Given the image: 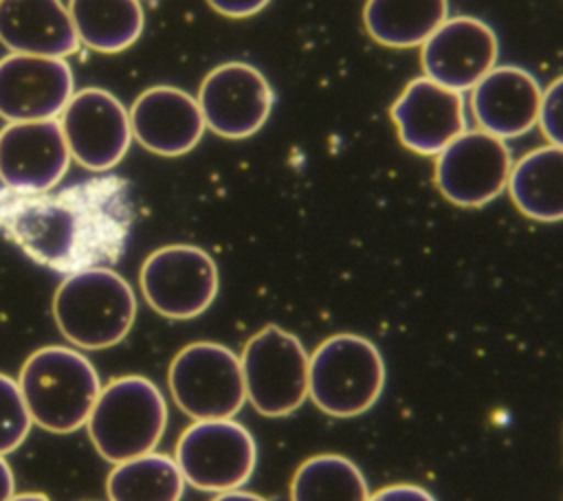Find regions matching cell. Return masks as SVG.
<instances>
[{"label":"cell","mask_w":563,"mask_h":501,"mask_svg":"<svg viewBox=\"0 0 563 501\" xmlns=\"http://www.w3.org/2000/svg\"><path fill=\"white\" fill-rule=\"evenodd\" d=\"M132 224L128 185L103 176L62 191L0 189V231L31 259L59 272L114 261Z\"/></svg>","instance_id":"6da1fadb"},{"label":"cell","mask_w":563,"mask_h":501,"mask_svg":"<svg viewBox=\"0 0 563 501\" xmlns=\"http://www.w3.org/2000/svg\"><path fill=\"white\" fill-rule=\"evenodd\" d=\"M134 316V290L108 266H90L66 275L53 294L57 330L81 349H106L121 343Z\"/></svg>","instance_id":"7a4b0ae2"},{"label":"cell","mask_w":563,"mask_h":501,"mask_svg":"<svg viewBox=\"0 0 563 501\" xmlns=\"http://www.w3.org/2000/svg\"><path fill=\"white\" fill-rule=\"evenodd\" d=\"M18 385L31 422L51 433L86 426L101 391L92 363L64 345L35 349L22 365Z\"/></svg>","instance_id":"3957f363"},{"label":"cell","mask_w":563,"mask_h":501,"mask_svg":"<svg viewBox=\"0 0 563 501\" xmlns=\"http://www.w3.org/2000/svg\"><path fill=\"white\" fill-rule=\"evenodd\" d=\"M385 360L365 336L341 332L317 345L308 365V398L332 417L367 413L385 389Z\"/></svg>","instance_id":"277c9868"},{"label":"cell","mask_w":563,"mask_h":501,"mask_svg":"<svg viewBox=\"0 0 563 501\" xmlns=\"http://www.w3.org/2000/svg\"><path fill=\"white\" fill-rule=\"evenodd\" d=\"M86 426L97 453L110 464H121L158 446L167 404L150 378L121 376L101 387Z\"/></svg>","instance_id":"5b68a950"},{"label":"cell","mask_w":563,"mask_h":501,"mask_svg":"<svg viewBox=\"0 0 563 501\" xmlns=\"http://www.w3.org/2000/svg\"><path fill=\"white\" fill-rule=\"evenodd\" d=\"M244 391L264 417H286L308 398L310 354L303 343L279 325H264L240 354Z\"/></svg>","instance_id":"8992f818"},{"label":"cell","mask_w":563,"mask_h":501,"mask_svg":"<svg viewBox=\"0 0 563 501\" xmlns=\"http://www.w3.org/2000/svg\"><path fill=\"white\" fill-rule=\"evenodd\" d=\"M176 407L194 420L233 417L246 402L240 356L222 343L185 345L167 369Z\"/></svg>","instance_id":"52a82bcc"},{"label":"cell","mask_w":563,"mask_h":501,"mask_svg":"<svg viewBox=\"0 0 563 501\" xmlns=\"http://www.w3.org/2000/svg\"><path fill=\"white\" fill-rule=\"evenodd\" d=\"M174 459L185 483L220 494L242 488L253 477L257 444L251 431L233 417L194 420L180 433Z\"/></svg>","instance_id":"ba28073f"},{"label":"cell","mask_w":563,"mask_h":501,"mask_svg":"<svg viewBox=\"0 0 563 501\" xmlns=\"http://www.w3.org/2000/svg\"><path fill=\"white\" fill-rule=\"evenodd\" d=\"M139 286L154 312L187 321L200 316L216 301L220 275L213 257L205 248L167 244L145 257Z\"/></svg>","instance_id":"9c48e42d"},{"label":"cell","mask_w":563,"mask_h":501,"mask_svg":"<svg viewBox=\"0 0 563 501\" xmlns=\"http://www.w3.org/2000/svg\"><path fill=\"white\" fill-rule=\"evenodd\" d=\"M512 154L504 138L484 130H464L438 156L433 182L455 207L477 209L499 198L510 178Z\"/></svg>","instance_id":"30bf717a"},{"label":"cell","mask_w":563,"mask_h":501,"mask_svg":"<svg viewBox=\"0 0 563 501\" xmlns=\"http://www.w3.org/2000/svg\"><path fill=\"white\" fill-rule=\"evenodd\" d=\"M205 125L222 138H249L273 112L275 92L264 73L246 62H224L198 88Z\"/></svg>","instance_id":"8fae6325"},{"label":"cell","mask_w":563,"mask_h":501,"mask_svg":"<svg viewBox=\"0 0 563 501\" xmlns=\"http://www.w3.org/2000/svg\"><path fill=\"white\" fill-rule=\"evenodd\" d=\"M70 158L90 171H108L125 156L132 130L123 103L103 88H84L59 114Z\"/></svg>","instance_id":"7c38bea8"},{"label":"cell","mask_w":563,"mask_h":501,"mask_svg":"<svg viewBox=\"0 0 563 501\" xmlns=\"http://www.w3.org/2000/svg\"><path fill=\"white\" fill-rule=\"evenodd\" d=\"M497 33L475 15H449L420 46L424 77L457 92L471 90L497 66Z\"/></svg>","instance_id":"4fadbf2b"},{"label":"cell","mask_w":563,"mask_h":501,"mask_svg":"<svg viewBox=\"0 0 563 501\" xmlns=\"http://www.w3.org/2000/svg\"><path fill=\"white\" fill-rule=\"evenodd\" d=\"M400 143L420 156H438L466 127L464 92L429 77L411 79L389 108Z\"/></svg>","instance_id":"5bb4252c"},{"label":"cell","mask_w":563,"mask_h":501,"mask_svg":"<svg viewBox=\"0 0 563 501\" xmlns=\"http://www.w3.org/2000/svg\"><path fill=\"white\" fill-rule=\"evenodd\" d=\"M75 94L66 59L9 53L0 59V116L9 123L57 119Z\"/></svg>","instance_id":"9a60e30c"},{"label":"cell","mask_w":563,"mask_h":501,"mask_svg":"<svg viewBox=\"0 0 563 501\" xmlns=\"http://www.w3.org/2000/svg\"><path fill=\"white\" fill-rule=\"evenodd\" d=\"M70 152L59 121H18L0 130V182L20 193H44L59 185Z\"/></svg>","instance_id":"2e32d148"},{"label":"cell","mask_w":563,"mask_h":501,"mask_svg":"<svg viewBox=\"0 0 563 501\" xmlns=\"http://www.w3.org/2000/svg\"><path fill=\"white\" fill-rule=\"evenodd\" d=\"M543 86L512 64H497L471 88V114L479 130L499 138H519L539 125Z\"/></svg>","instance_id":"e0dca14e"},{"label":"cell","mask_w":563,"mask_h":501,"mask_svg":"<svg viewBox=\"0 0 563 501\" xmlns=\"http://www.w3.org/2000/svg\"><path fill=\"white\" fill-rule=\"evenodd\" d=\"M128 114L132 138L158 156H183L191 152L207 130L198 99L176 86H152L143 90Z\"/></svg>","instance_id":"ac0fdd59"},{"label":"cell","mask_w":563,"mask_h":501,"mask_svg":"<svg viewBox=\"0 0 563 501\" xmlns=\"http://www.w3.org/2000/svg\"><path fill=\"white\" fill-rule=\"evenodd\" d=\"M0 42L11 53L59 59L79 48L62 0H0Z\"/></svg>","instance_id":"d6986e66"},{"label":"cell","mask_w":563,"mask_h":501,"mask_svg":"<svg viewBox=\"0 0 563 501\" xmlns=\"http://www.w3.org/2000/svg\"><path fill=\"white\" fill-rule=\"evenodd\" d=\"M512 204L530 220H563V147L541 145L512 163L508 187Z\"/></svg>","instance_id":"ffe728a7"},{"label":"cell","mask_w":563,"mask_h":501,"mask_svg":"<svg viewBox=\"0 0 563 501\" xmlns=\"http://www.w3.org/2000/svg\"><path fill=\"white\" fill-rule=\"evenodd\" d=\"M449 18V0H365L363 26L387 48H420Z\"/></svg>","instance_id":"44dd1931"},{"label":"cell","mask_w":563,"mask_h":501,"mask_svg":"<svg viewBox=\"0 0 563 501\" xmlns=\"http://www.w3.org/2000/svg\"><path fill=\"white\" fill-rule=\"evenodd\" d=\"M68 13L81 44L97 53H121L143 33L141 0H68Z\"/></svg>","instance_id":"7402d4cb"},{"label":"cell","mask_w":563,"mask_h":501,"mask_svg":"<svg viewBox=\"0 0 563 501\" xmlns=\"http://www.w3.org/2000/svg\"><path fill=\"white\" fill-rule=\"evenodd\" d=\"M185 490L183 472L176 459L147 453L121 464L108 472V501H180Z\"/></svg>","instance_id":"603a6c76"},{"label":"cell","mask_w":563,"mask_h":501,"mask_svg":"<svg viewBox=\"0 0 563 501\" xmlns=\"http://www.w3.org/2000/svg\"><path fill=\"white\" fill-rule=\"evenodd\" d=\"M361 468L345 455L319 453L301 461L290 479V501H367Z\"/></svg>","instance_id":"cb8c5ba5"},{"label":"cell","mask_w":563,"mask_h":501,"mask_svg":"<svg viewBox=\"0 0 563 501\" xmlns=\"http://www.w3.org/2000/svg\"><path fill=\"white\" fill-rule=\"evenodd\" d=\"M31 426L33 422L18 380L0 374V455L15 450L26 439Z\"/></svg>","instance_id":"d4e9b609"},{"label":"cell","mask_w":563,"mask_h":501,"mask_svg":"<svg viewBox=\"0 0 563 501\" xmlns=\"http://www.w3.org/2000/svg\"><path fill=\"white\" fill-rule=\"evenodd\" d=\"M539 130L550 145L563 147V75L543 88Z\"/></svg>","instance_id":"484cf974"},{"label":"cell","mask_w":563,"mask_h":501,"mask_svg":"<svg viewBox=\"0 0 563 501\" xmlns=\"http://www.w3.org/2000/svg\"><path fill=\"white\" fill-rule=\"evenodd\" d=\"M367 501H438L427 488L418 483H389L369 494Z\"/></svg>","instance_id":"4316f807"},{"label":"cell","mask_w":563,"mask_h":501,"mask_svg":"<svg viewBox=\"0 0 563 501\" xmlns=\"http://www.w3.org/2000/svg\"><path fill=\"white\" fill-rule=\"evenodd\" d=\"M207 4L227 18H251L266 9L271 0H207Z\"/></svg>","instance_id":"83f0119b"},{"label":"cell","mask_w":563,"mask_h":501,"mask_svg":"<svg viewBox=\"0 0 563 501\" xmlns=\"http://www.w3.org/2000/svg\"><path fill=\"white\" fill-rule=\"evenodd\" d=\"M15 494V479L13 470L7 464L4 455H0V501H9Z\"/></svg>","instance_id":"f1b7e54d"},{"label":"cell","mask_w":563,"mask_h":501,"mask_svg":"<svg viewBox=\"0 0 563 501\" xmlns=\"http://www.w3.org/2000/svg\"><path fill=\"white\" fill-rule=\"evenodd\" d=\"M211 501H268L264 499L262 494H255V492H249V490H229V492H220L216 494Z\"/></svg>","instance_id":"f546056e"},{"label":"cell","mask_w":563,"mask_h":501,"mask_svg":"<svg viewBox=\"0 0 563 501\" xmlns=\"http://www.w3.org/2000/svg\"><path fill=\"white\" fill-rule=\"evenodd\" d=\"M9 501H51V499L42 492H22V494H13Z\"/></svg>","instance_id":"4dcf8cb0"}]
</instances>
